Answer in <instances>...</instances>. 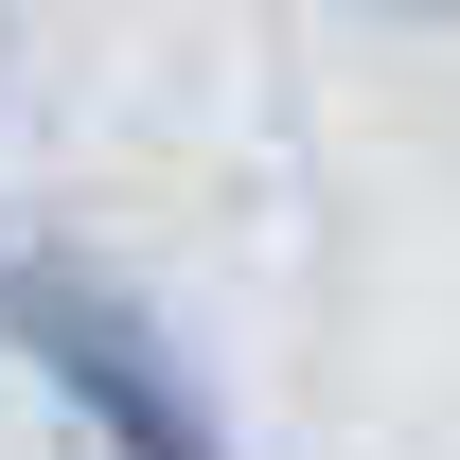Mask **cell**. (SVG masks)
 <instances>
[{
  "label": "cell",
  "mask_w": 460,
  "mask_h": 460,
  "mask_svg": "<svg viewBox=\"0 0 460 460\" xmlns=\"http://www.w3.org/2000/svg\"><path fill=\"white\" fill-rule=\"evenodd\" d=\"M0 337L71 390V425H107V460H230L213 390L177 372V337H160L124 284H89V266L36 248V266H0Z\"/></svg>",
  "instance_id": "obj_1"
},
{
  "label": "cell",
  "mask_w": 460,
  "mask_h": 460,
  "mask_svg": "<svg viewBox=\"0 0 460 460\" xmlns=\"http://www.w3.org/2000/svg\"><path fill=\"white\" fill-rule=\"evenodd\" d=\"M407 18H443V0H407Z\"/></svg>",
  "instance_id": "obj_2"
}]
</instances>
